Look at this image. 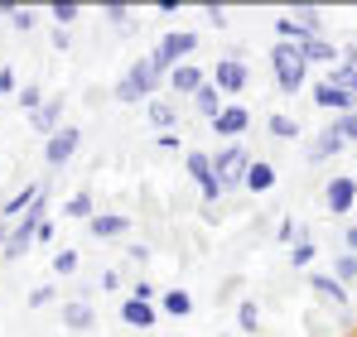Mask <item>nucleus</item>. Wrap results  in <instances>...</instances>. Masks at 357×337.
Listing matches in <instances>:
<instances>
[{
    "label": "nucleus",
    "instance_id": "obj_1",
    "mask_svg": "<svg viewBox=\"0 0 357 337\" xmlns=\"http://www.w3.org/2000/svg\"><path fill=\"white\" fill-rule=\"evenodd\" d=\"M165 92V72L150 63V54H140L126 72H121V82L112 87V97H116L121 107H145V102H155Z\"/></svg>",
    "mask_w": 357,
    "mask_h": 337
},
{
    "label": "nucleus",
    "instance_id": "obj_2",
    "mask_svg": "<svg viewBox=\"0 0 357 337\" xmlns=\"http://www.w3.org/2000/svg\"><path fill=\"white\" fill-rule=\"evenodd\" d=\"M309 63L299 54V44H271V77H275V92L280 97H299L309 87Z\"/></svg>",
    "mask_w": 357,
    "mask_h": 337
},
{
    "label": "nucleus",
    "instance_id": "obj_3",
    "mask_svg": "<svg viewBox=\"0 0 357 337\" xmlns=\"http://www.w3.org/2000/svg\"><path fill=\"white\" fill-rule=\"evenodd\" d=\"M198 44H203V34H198V29H169V34H160V44L150 49V63L169 77L178 63H188V58L198 54Z\"/></svg>",
    "mask_w": 357,
    "mask_h": 337
},
{
    "label": "nucleus",
    "instance_id": "obj_4",
    "mask_svg": "<svg viewBox=\"0 0 357 337\" xmlns=\"http://www.w3.org/2000/svg\"><path fill=\"white\" fill-rule=\"evenodd\" d=\"M183 173L198 183V198H203L208 207H218V203L227 198V188H222L218 173H213V150H183Z\"/></svg>",
    "mask_w": 357,
    "mask_h": 337
},
{
    "label": "nucleus",
    "instance_id": "obj_5",
    "mask_svg": "<svg viewBox=\"0 0 357 337\" xmlns=\"http://www.w3.org/2000/svg\"><path fill=\"white\" fill-rule=\"evenodd\" d=\"M208 82H213L227 102H241V92L251 87V68H246V58H241V54H222L213 68H208Z\"/></svg>",
    "mask_w": 357,
    "mask_h": 337
},
{
    "label": "nucleus",
    "instance_id": "obj_6",
    "mask_svg": "<svg viewBox=\"0 0 357 337\" xmlns=\"http://www.w3.org/2000/svg\"><path fill=\"white\" fill-rule=\"evenodd\" d=\"M251 159H256V155H251L241 140H237V145L213 150V173H218V183H222L227 193H232V188H241V183H246V168H251Z\"/></svg>",
    "mask_w": 357,
    "mask_h": 337
},
{
    "label": "nucleus",
    "instance_id": "obj_7",
    "mask_svg": "<svg viewBox=\"0 0 357 337\" xmlns=\"http://www.w3.org/2000/svg\"><path fill=\"white\" fill-rule=\"evenodd\" d=\"M251 120H256V116H251L246 102H227L222 111L208 120V135H213V140H222V145H237L241 135L251 130Z\"/></svg>",
    "mask_w": 357,
    "mask_h": 337
},
{
    "label": "nucleus",
    "instance_id": "obj_8",
    "mask_svg": "<svg viewBox=\"0 0 357 337\" xmlns=\"http://www.w3.org/2000/svg\"><path fill=\"white\" fill-rule=\"evenodd\" d=\"M309 294H314L328 313H343V308L353 304V289H348V284H338L328 270H309Z\"/></svg>",
    "mask_w": 357,
    "mask_h": 337
},
{
    "label": "nucleus",
    "instance_id": "obj_9",
    "mask_svg": "<svg viewBox=\"0 0 357 337\" xmlns=\"http://www.w3.org/2000/svg\"><path fill=\"white\" fill-rule=\"evenodd\" d=\"M324 207H328V217H353V207H357V178L353 173H333L324 183Z\"/></svg>",
    "mask_w": 357,
    "mask_h": 337
},
{
    "label": "nucleus",
    "instance_id": "obj_10",
    "mask_svg": "<svg viewBox=\"0 0 357 337\" xmlns=\"http://www.w3.org/2000/svg\"><path fill=\"white\" fill-rule=\"evenodd\" d=\"M77 150H82V130H77V125H63V130H54V135L44 140V164H49V168L73 164Z\"/></svg>",
    "mask_w": 357,
    "mask_h": 337
},
{
    "label": "nucleus",
    "instance_id": "obj_11",
    "mask_svg": "<svg viewBox=\"0 0 357 337\" xmlns=\"http://www.w3.org/2000/svg\"><path fill=\"white\" fill-rule=\"evenodd\" d=\"M203 82H208V68H203V63H193V58H188V63H178L174 72H169V77H165V92H169V97H174V102H188V97H193V92H198V87H203Z\"/></svg>",
    "mask_w": 357,
    "mask_h": 337
},
{
    "label": "nucleus",
    "instance_id": "obj_12",
    "mask_svg": "<svg viewBox=\"0 0 357 337\" xmlns=\"http://www.w3.org/2000/svg\"><path fill=\"white\" fill-rule=\"evenodd\" d=\"M34 231H39V222H29V217L10 222V236H5V246H0V260H5V265L24 260V256H29V246H34Z\"/></svg>",
    "mask_w": 357,
    "mask_h": 337
},
{
    "label": "nucleus",
    "instance_id": "obj_13",
    "mask_svg": "<svg viewBox=\"0 0 357 337\" xmlns=\"http://www.w3.org/2000/svg\"><path fill=\"white\" fill-rule=\"evenodd\" d=\"M343 150H348V140H343L333 125H324V130L309 140V150H304V164H328V159H338Z\"/></svg>",
    "mask_w": 357,
    "mask_h": 337
},
{
    "label": "nucleus",
    "instance_id": "obj_14",
    "mask_svg": "<svg viewBox=\"0 0 357 337\" xmlns=\"http://www.w3.org/2000/svg\"><path fill=\"white\" fill-rule=\"evenodd\" d=\"M145 120L155 125V135H169V130H178V120H183V111H178L174 97H155V102H145Z\"/></svg>",
    "mask_w": 357,
    "mask_h": 337
},
{
    "label": "nucleus",
    "instance_id": "obj_15",
    "mask_svg": "<svg viewBox=\"0 0 357 337\" xmlns=\"http://www.w3.org/2000/svg\"><path fill=\"white\" fill-rule=\"evenodd\" d=\"M130 226L135 222H130L126 212H97V217L87 222V236H92V241H126Z\"/></svg>",
    "mask_w": 357,
    "mask_h": 337
},
{
    "label": "nucleus",
    "instance_id": "obj_16",
    "mask_svg": "<svg viewBox=\"0 0 357 337\" xmlns=\"http://www.w3.org/2000/svg\"><path fill=\"white\" fill-rule=\"evenodd\" d=\"M314 107H319V111H333V116H348V111H357V97L353 92H338L333 82L319 77V82H314Z\"/></svg>",
    "mask_w": 357,
    "mask_h": 337
},
{
    "label": "nucleus",
    "instance_id": "obj_17",
    "mask_svg": "<svg viewBox=\"0 0 357 337\" xmlns=\"http://www.w3.org/2000/svg\"><path fill=\"white\" fill-rule=\"evenodd\" d=\"M275 183H280V173H275V164H271V159H251L241 193H251V198H266V193H275Z\"/></svg>",
    "mask_w": 357,
    "mask_h": 337
},
{
    "label": "nucleus",
    "instance_id": "obj_18",
    "mask_svg": "<svg viewBox=\"0 0 357 337\" xmlns=\"http://www.w3.org/2000/svg\"><path fill=\"white\" fill-rule=\"evenodd\" d=\"M155 308H160V318H193V294L178 284V289H160V299H155Z\"/></svg>",
    "mask_w": 357,
    "mask_h": 337
},
{
    "label": "nucleus",
    "instance_id": "obj_19",
    "mask_svg": "<svg viewBox=\"0 0 357 337\" xmlns=\"http://www.w3.org/2000/svg\"><path fill=\"white\" fill-rule=\"evenodd\" d=\"M121 323H126V328L150 333V328L160 323V308H155V304H140V299H130V294H126V299H121Z\"/></svg>",
    "mask_w": 357,
    "mask_h": 337
},
{
    "label": "nucleus",
    "instance_id": "obj_20",
    "mask_svg": "<svg viewBox=\"0 0 357 337\" xmlns=\"http://www.w3.org/2000/svg\"><path fill=\"white\" fill-rule=\"evenodd\" d=\"M222 107H227V97H222V92H218V87H213V82H203V87H198V92H193V97H188V111L198 116V120H203V125H208V120H213V116L222 111Z\"/></svg>",
    "mask_w": 357,
    "mask_h": 337
},
{
    "label": "nucleus",
    "instance_id": "obj_21",
    "mask_svg": "<svg viewBox=\"0 0 357 337\" xmlns=\"http://www.w3.org/2000/svg\"><path fill=\"white\" fill-rule=\"evenodd\" d=\"M63 328H68V333H92V328H97V308H92L87 299H68V304H63Z\"/></svg>",
    "mask_w": 357,
    "mask_h": 337
},
{
    "label": "nucleus",
    "instance_id": "obj_22",
    "mask_svg": "<svg viewBox=\"0 0 357 337\" xmlns=\"http://www.w3.org/2000/svg\"><path fill=\"white\" fill-rule=\"evenodd\" d=\"M299 54L309 68H333L338 63V44L328 39V34H319V39H309V44H299Z\"/></svg>",
    "mask_w": 357,
    "mask_h": 337
},
{
    "label": "nucleus",
    "instance_id": "obj_23",
    "mask_svg": "<svg viewBox=\"0 0 357 337\" xmlns=\"http://www.w3.org/2000/svg\"><path fill=\"white\" fill-rule=\"evenodd\" d=\"M29 125H34V130H39L44 140H49L54 130H63V97H49V102H44L39 111L29 116Z\"/></svg>",
    "mask_w": 357,
    "mask_h": 337
},
{
    "label": "nucleus",
    "instance_id": "obj_24",
    "mask_svg": "<svg viewBox=\"0 0 357 337\" xmlns=\"http://www.w3.org/2000/svg\"><path fill=\"white\" fill-rule=\"evenodd\" d=\"M44 15L54 19V29H73L82 19V5L77 0H54V5H44Z\"/></svg>",
    "mask_w": 357,
    "mask_h": 337
},
{
    "label": "nucleus",
    "instance_id": "obj_25",
    "mask_svg": "<svg viewBox=\"0 0 357 337\" xmlns=\"http://www.w3.org/2000/svg\"><path fill=\"white\" fill-rule=\"evenodd\" d=\"M63 217H77V222H92L97 217V198L87 193V188H77L68 203H63Z\"/></svg>",
    "mask_w": 357,
    "mask_h": 337
},
{
    "label": "nucleus",
    "instance_id": "obj_26",
    "mask_svg": "<svg viewBox=\"0 0 357 337\" xmlns=\"http://www.w3.org/2000/svg\"><path fill=\"white\" fill-rule=\"evenodd\" d=\"M266 130H271L275 140H299V135H304V125H299L290 111H271L266 116Z\"/></svg>",
    "mask_w": 357,
    "mask_h": 337
},
{
    "label": "nucleus",
    "instance_id": "obj_27",
    "mask_svg": "<svg viewBox=\"0 0 357 337\" xmlns=\"http://www.w3.org/2000/svg\"><path fill=\"white\" fill-rule=\"evenodd\" d=\"M237 333L241 337H261V304H256V299H241L237 304Z\"/></svg>",
    "mask_w": 357,
    "mask_h": 337
},
{
    "label": "nucleus",
    "instance_id": "obj_28",
    "mask_svg": "<svg viewBox=\"0 0 357 337\" xmlns=\"http://www.w3.org/2000/svg\"><path fill=\"white\" fill-rule=\"evenodd\" d=\"M275 241L290 251V246H299V241H314V231L304 222H295V217H280V226H275Z\"/></svg>",
    "mask_w": 357,
    "mask_h": 337
},
{
    "label": "nucleus",
    "instance_id": "obj_29",
    "mask_svg": "<svg viewBox=\"0 0 357 337\" xmlns=\"http://www.w3.org/2000/svg\"><path fill=\"white\" fill-rule=\"evenodd\" d=\"M290 19H295L304 34H314V39L324 34V10H319V5H295V15H290Z\"/></svg>",
    "mask_w": 357,
    "mask_h": 337
},
{
    "label": "nucleus",
    "instance_id": "obj_30",
    "mask_svg": "<svg viewBox=\"0 0 357 337\" xmlns=\"http://www.w3.org/2000/svg\"><path fill=\"white\" fill-rule=\"evenodd\" d=\"M77 265H82L77 246H59V251H54V275H59V280H73V275H77Z\"/></svg>",
    "mask_w": 357,
    "mask_h": 337
},
{
    "label": "nucleus",
    "instance_id": "obj_31",
    "mask_svg": "<svg viewBox=\"0 0 357 337\" xmlns=\"http://www.w3.org/2000/svg\"><path fill=\"white\" fill-rule=\"evenodd\" d=\"M328 275H333L338 284H348V289H353V284H357V256H353V251H338V256H333V270H328Z\"/></svg>",
    "mask_w": 357,
    "mask_h": 337
},
{
    "label": "nucleus",
    "instance_id": "obj_32",
    "mask_svg": "<svg viewBox=\"0 0 357 337\" xmlns=\"http://www.w3.org/2000/svg\"><path fill=\"white\" fill-rule=\"evenodd\" d=\"M314 34H304L290 15H275V44H309Z\"/></svg>",
    "mask_w": 357,
    "mask_h": 337
},
{
    "label": "nucleus",
    "instance_id": "obj_33",
    "mask_svg": "<svg viewBox=\"0 0 357 337\" xmlns=\"http://www.w3.org/2000/svg\"><path fill=\"white\" fill-rule=\"evenodd\" d=\"M324 82H333L338 92H353L357 97V68H348V63H333V68L324 72Z\"/></svg>",
    "mask_w": 357,
    "mask_h": 337
},
{
    "label": "nucleus",
    "instance_id": "obj_34",
    "mask_svg": "<svg viewBox=\"0 0 357 337\" xmlns=\"http://www.w3.org/2000/svg\"><path fill=\"white\" fill-rule=\"evenodd\" d=\"M39 19H44V10H29V5H20V10L10 15V29H15V34H34V29H39Z\"/></svg>",
    "mask_w": 357,
    "mask_h": 337
},
{
    "label": "nucleus",
    "instance_id": "obj_35",
    "mask_svg": "<svg viewBox=\"0 0 357 337\" xmlns=\"http://www.w3.org/2000/svg\"><path fill=\"white\" fill-rule=\"evenodd\" d=\"M15 102H20V111H39V107H44V102H49V97H44V87H34V82H24V87H20V92H15Z\"/></svg>",
    "mask_w": 357,
    "mask_h": 337
},
{
    "label": "nucleus",
    "instance_id": "obj_36",
    "mask_svg": "<svg viewBox=\"0 0 357 337\" xmlns=\"http://www.w3.org/2000/svg\"><path fill=\"white\" fill-rule=\"evenodd\" d=\"M319 260V246L314 241H299V246H290V270H309Z\"/></svg>",
    "mask_w": 357,
    "mask_h": 337
},
{
    "label": "nucleus",
    "instance_id": "obj_37",
    "mask_svg": "<svg viewBox=\"0 0 357 337\" xmlns=\"http://www.w3.org/2000/svg\"><path fill=\"white\" fill-rule=\"evenodd\" d=\"M54 299H59V289H54V284H34V289L24 294V308H49Z\"/></svg>",
    "mask_w": 357,
    "mask_h": 337
},
{
    "label": "nucleus",
    "instance_id": "obj_38",
    "mask_svg": "<svg viewBox=\"0 0 357 337\" xmlns=\"http://www.w3.org/2000/svg\"><path fill=\"white\" fill-rule=\"evenodd\" d=\"M198 10H203V19H208V24H213V29H218V34H222V29H227V24H232V15H227V10H222V5H198Z\"/></svg>",
    "mask_w": 357,
    "mask_h": 337
},
{
    "label": "nucleus",
    "instance_id": "obj_39",
    "mask_svg": "<svg viewBox=\"0 0 357 337\" xmlns=\"http://www.w3.org/2000/svg\"><path fill=\"white\" fill-rule=\"evenodd\" d=\"M333 130L348 140V145H357V111H348V116H333Z\"/></svg>",
    "mask_w": 357,
    "mask_h": 337
},
{
    "label": "nucleus",
    "instance_id": "obj_40",
    "mask_svg": "<svg viewBox=\"0 0 357 337\" xmlns=\"http://www.w3.org/2000/svg\"><path fill=\"white\" fill-rule=\"evenodd\" d=\"M54 241H59V222H54V217H44L39 231H34V246H54Z\"/></svg>",
    "mask_w": 357,
    "mask_h": 337
},
{
    "label": "nucleus",
    "instance_id": "obj_41",
    "mask_svg": "<svg viewBox=\"0 0 357 337\" xmlns=\"http://www.w3.org/2000/svg\"><path fill=\"white\" fill-rule=\"evenodd\" d=\"M126 256H130V265H150V256H155V251H150L145 241H126Z\"/></svg>",
    "mask_w": 357,
    "mask_h": 337
},
{
    "label": "nucleus",
    "instance_id": "obj_42",
    "mask_svg": "<svg viewBox=\"0 0 357 337\" xmlns=\"http://www.w3.org/2000/svg\"><path fill=\"white\" fill-rule=\"evenodd\" d=\"M15 92H20V77L10 63H0V97H15Z\"/></svg>",
    "mask_w": 357,
    "mask_h": 337
},
{
    "label": "nucleus",
    "instance_id": "obj_43",
    "mask_svg": "<svg viewBox=\"0 0 357 337\" xmlns=\"http://www.w3.org/2000/svg\"><path fill=\"white\" fill-rule=\"evenodd\" d=\"M130 299H140V304H155V299H160V289H155L150 280H135V284H130Z\"/></svg>",
    "mask_w": 357,
    "mask_h": 337
},
{
    "label": "nucleus",
    "instance_id": "obj_44",
    "mask_svg": "<svg viewBox=\"0 0 357 337\" xmlns=\"http://www.w3.org/2000/svg\"><path fill=\"white\" fill-rule=\"evenodd\" d=\"M102 15H107V19H112L116 29H130V5H107Z\"/></svg>",
    "mask_w": 357,
    "mask_h": 337
},
{
    "label": "nucleus",
    "instance_id": "obj_45",
    "mask_svg": "<svg viewBox=\"0 0 357 337\" xmlns=\"http://www.w3.org/2000/svg\"><path fill=\"white\" fill-rule=\"evenodd\" d=\"M49 49L54 54H68L73 49V29H49Z\"/></svg>",
    "mask_w": 357,
    "mask_h": 337
},
{
    "label": "nucleus",
    "instance_id": "obj_46",
    "mask_svg": "<svg viewBox=\"0 0 357 337\" xmlns=\"http://www.w3.org/2000/svg\"><path fill=\"white\" fill-rule=\"evenodd\" d=\"M155 150H165V155H178V150H183V135H178V130H169V135H155Z\"/></svg>",
    "mask_w": 357,
    "mask_h": 337
},
{
    "label": "nucleus",
    "instance_id": "obj_47",
    "mask_svg": "<svg viewBox=\"0 0 357 337\" xmlns=\"http://www.w3.org/2000/svg\"><path fill=\"white\" fill-rule=\"evenodd\" d=\"M198 217H203V226H218V222H222V207H208V203H203Z\"/></svg>",
    "mask_w": 357,
    "mask_h": 337
},
{
    "label": "nucleus",
    "instance_id": "obj_48",
    "mask_svg": "<svg viewBox=\"0 0 357 337\" xmlns=\"http://www.w3.org/2000/svg\"><path fill=\"white\" fill-rule=\"evenodd\" d=\"M102 289L116 294V289H121V270H102Z\"/></svg>",
    "mask_w": 357,
    "mask_h": 337
},
{
    "label": "nucleus",
    "instance_id": "obj_49",
    "mask_svg": "<svg viewBox=\"0 0 357 337\" xmlns=\"http://www.w3.org/2000/svg\"><path fill=\"white\" fill-rule=\"evenodd\" d=\"M343 251H353V256H357V222L343 226Z\"/></svg>",
    "mask_w": 357,
    "mask_h": 337
},
{
    "label": "nucleus",
    "instance_id": "obj_50",
    "mask_svg": "<svg viewBox=\"0 0 357 337\" xmlns=\"http://www.w3.org/2000/svg\"><path fill=\"white\" fill-rule=\"evenodd\" d=\"M155 15H165V19H174V15H178V5H174V0H160V5H155Z\"/></svg>",
    "mask_w": 357,
    "mask_h": 337
},
{
    "label": "nucleus",
    "instance_id": "obj_51",
    "mask_svg": "<svg viewBox=\"0 0 357 337\" xmlns=\"http://www.w3.org/2000/svg\"><path fill=\"white\" fill-rule=\"evenodd\" d=\"M15 10H20V5H10V0H0V19H10Z\"/></svg>",
    "mask_w": 357,
    "mask_h": 337
},
{
    "label": "nucleus",
    "instance_id": "obj_52",
    "mask_svg": "<svg viewBox=\"0 0 357 337\" xmlns=\"http://www.w3.org/2000/svg\"><path fill=\"white\" fill-rule=\"evenodd\" d=\"M5 236H10V222H0V246H5Z\"/></svg>",
    "mask_w": 357,
    "mask_h": 337
},
{
    "label": "nucleus",
    "instance_id": "obj_53",
    "mask_svg": "<svg viewBox=\"0 0 357 337\" xmlns=\"http://www.w3.org/2000/svg\"><path fill=\"white\" fill-rule=\"evenodd\" d=\"M343 337H357V333H343Z\"/></svg>",
    "mask_w": 357,
    "mask_h": 337
}]
</instances>
